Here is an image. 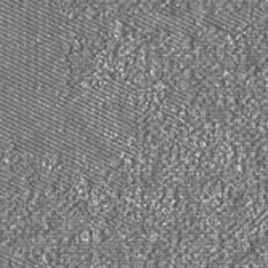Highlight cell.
Wrapping results in <instances>:
<instances>
[{
	"label": "cell",
	"instance_id": "277c9868",
	"mask_svg": "<svg viewBox=\"0 0 268 268\" xmlns=\"http://www.w3.org/2000/svg\"><path fill=\"white\" fill-rule=\"evenodd\" d=\"M182 75H183L185 79H191V77H193V72H191V69H185Z\"/></svg>",
	"mask_w": 268,
	"mask_h": 268
},
{
	"label": "cell",
	"instance_id": "8992f818",
	"mask_svg": "<svg viewBox=\"0 0 268 268\" xmlns=\"http://www.w3.org/2000/svg\"><path fill=\"white\" fill-rule=\"evenodd\" d=\"M0 241H2V233H0Z\"/></svg>",
	"mask_w": 268,
	"mask_h": 268
},
{
	"label": "cell",
	"instance_id": "5b68a950",
	"mask_svg": "<svg viewBox=\"0 0 268 268\" xmlns=\"http://www.w3.org/2000/svg\"><path fill=\"white\" fill-rule=\"evenodd\" d=\"M63 52H64V55H69V53H71V45H69V42H66V43H64V47H63Z\"/></svg>",
	"mask_w": 268,
	"mask_h": 268
},
{
	"label": "cell",
	"instance_id": "6da1fadb",
	"mask_svg": "<svg viewBox=\"0 0 268 268\" xmlns=\"http://www.w3.org/2000/svg\"><path fill=\"white\" fill-rule=\"evenodd\" d=\"M82 16H84L85 19H93L95 16H96V7L90 3L89 7H85V8H84V12H82Z\"/></svg>",
	"mask_w": 268,
	"mask_h": 268
},
{
	"label": "cell",
	"instance_id": "3957f363",
	"mask_svg": "<svg viewBox=\"0 0 268 268\" xmlns=\"http://www.w3.org/2000/svg\"><path fill=\"white\" fill-rule=\"evenodd\" d=\"M80 239H82L84 243H89V241H90V233H89V231H82V233H80Z\"/></svg>",
	"mask_w": 268,
	"mask_h": 268
},
{
	"label": "cell",
	"instance_id": "7a4b0ae2",
	"mask_svg": "<svg viewBox=\"0 0 268 268\" xmlns=\"http://www.w3.org/2000/svg\"><path fill=\"white\" fill-rule=\"evenodd\" d=\"M109 167L114 169V170L121 167V157H111V159H109V162H108V169H109Z\"/></svg>",
	"mask_w": 268,
	"mask_h": 268
}]
</instances>
